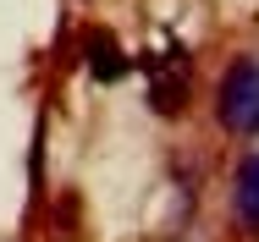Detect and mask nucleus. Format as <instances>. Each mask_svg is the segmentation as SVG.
<instances>
[{
  "label": "nucleus",
  "mask_w": 259,
  "mask_h": 242,
  "mask_svg": "<svg viewBox=\"0 0 259 242\" xmlns=\"http://www.w3.org/2000/svg\"><path fill=\"white\" fill-rule=\"evenodd\" d=\"M215 116H221V127H232V132H243V138H259V61L254 55H237V61L226 66Z\"/></svg>",
  "instance_id": "nucleus-1"
},
{
  "label": "nucleus",
  "mask_w": 259,
  "mask_h": 242,
  "mask_svg": "<svg viewBox=\"0 0 259 242\" xmlns=\"http://www.w3.org/2000/svg\"><path fill=\"white\" fill-rule=\"evenodd\" d=\"M237 220L248 231H259V154H248L237 171Z\"/></svg>",
  "instance_id": "nucleus-2"
}]
</instances>
